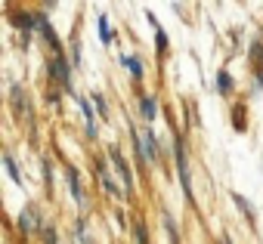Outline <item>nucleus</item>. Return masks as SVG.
<instances>
[{
  "label": "nucleus",
  "mask_w": 263,
  "mask_h": 244,
  "mask_svg": "<svg viewBox=\"0 0 263 244\" xmlns=\"http://www.w3.org/2000/svg\"><path fill=\"white\" fill-rule=\"evenodd\" d=\"M137 143H140V152H143V158L146 161H158V149H155V136L146 130V133H140L137 136Z\"/></svg>",
  "instance_id": "nucleus-1"
},
{
  "label": "nucleus",
  "mask_w": 263,
  "mask_h": 244,
  "mask_svg": "<svg viewBox=\"0 0 263 244\" xmlns=\"http://www.w3.org/2000/svg\"><path fill=\"white\" fill-rule=\"evenodd\" d=\"M177 167H180V179H183V189H186V195L192 198V182H189V164H186V152H183V146L177 143Z\"/></svg>",
  "instance_id": "nucleus-2"
},
{
  "label": "nucleus",
  "mask_w": 263,
  "mask_h": 244,
  "mask_svg": "<svg viewBox=\"0 0 263 244\" xmlns=\"http://www.w3.org/2000/svg\"><path fill=\"white\" fill-rule=\"evenodd\" d=\"M108 155H111V161H115V167H118V173L124 176V186H127V189H134V176H130V167H127V161L121 158V152H118V149H111Z\"/></svg>",
  "instance_id": "nucleus-3"
},
{
  "label": "nucleus",
  "mask_w": 263,
  "mask_h": 244,
  "mask_svg": "<svg viewBox=\"0 0 263 244\" xmlns=\"http://www.w3.org/2000/svg\"><path fill=\"white\" fill-rule=\"evenodd\" d=\"M99 37H102V44H111V28H108V19L105 16H99Z\"/></svg>",
  "instance_id": "nucleus-4"
},
{
  "label": "nucleus",
  "mask_w": 263,
  "mask_h": 244,
  "mask_svg": "<svg viewBox=\"0 0 263 244\" xmlns=\"http://www.w3.org/2000/svg\"><path fill=\"white\" fill-rule=\"evenodd\" d=\"M53 74H56L59 80H68V68H65L62 59H53Z\"/></svg>",
  "instance_id": "nucleus-5"
},
{
  "label": "nucleus",
  "mask_w": 263,
  "mask_h": 244,
  "mask_svg": "<svg viewBox=\"0 0 263 244\" xmlns=\"http://www.w3.org/2000/svg\"><path fill=\"white\" fill-rule=\"evenodd\" d=\"M143 117H155V99L152 96H143Z\"/></svg>",
  "instance_id": "nucleus-6"
},
{
  "label": "nucleus",
  "mask_w": 263,
  "mask_h": 244,
  "mask_svg": "<svg viewBox=\"0 0 263 244\" xmlns=\"http://www.w3.org/2000/svg\"><path fill=\"white\" fill-rule=\"evenodd\" d=\"M121 62L130 68V74H134V77H140V74H143V65H140L137 59H130V56H127V59H121Z\"/></svg>",
  "instance_id": "nucleus-7"
},
{
  "label": "nucleus",
  "mask_w": 263,
  "mask_h": 244,
  "mask_svg": "<svg viewBox=\"0 0 263 244\" xmlns=\"http://www.w3.org/2000/svg\"><path fill=\"white\" fill-rule=\"evenodd\" d=\"M19 222H22V229H31V226H34V210H31V207H28V210H22Z\"/></svg>",
  "instance_id": "nucleus-8"
},
{
  "label": "nucleus",
  "mask_w": 263,
  "mask_h": 244,
  "mask_svg": "<svg viewBox=\"0 0 263 244\" xmlns=\"http://www.w3.org/2000/svg\"><path fill=\"white\" fill-rule=\"evenodd\" d=\"M217 87H220V93H229V87H232V77L220 71V77H217Z\"/></svg>",
  "instance_id": "nucleus-9"
},
{
  "label": "nucleus",
  "mask_w": 263,
  "mask_h": 244,
  "mask_svg": "<svg viewBox=\"0 0 263 244\" xmlns=\"http://www.w3.org/2000/svg\"><path fill=\"white\" fill-rule=\"evenodd\" d=\"M235 204H238V207L245 210V216H251V213H254V210H251V204H248V201H245L241 195H235Z\"/></svg>",
  "instance_id": "nucleus-10"
},
{
  "label": "nucleus",
  "mask_w": 263,
  "mask_h": 244,
  "mask_svg": "<svg viewBox=\"0 0 263 244\" xmlns=\"http://www.w3.org/2000/svg\"><path fill=\"white\" fill-rule=\"evenodd\" d=\"M4 161H7V170H10V176H13V179H19V170H16V164H13V158L7 155Z\"/></svg>",
  "instance_id": "nucleus-11"
},
{
  "label": "nucleus",
  "mask_w": 263,
  "mask_h": 244,
  "mask_svg": "<svg viewBox=\"0 0 263 244\" xmlns=\"http://www.w3.org/2000/svg\"><path fill=\"white\" fill-rule=\"evenodd\" d=\"M71 195L81 201V189H78V173H71Z\"/></svg>",
  "instance_id": "nucleus-12"
},
{
  "label": "nucleus",
  "mask_w": 263,
  "mask_h": 244,
  "mask_svg": "<svg viewBox=\"0 0 263 244\" xmlns=\"http://www.w3.org/2000/svg\"><path fill=\"white\" fill-rule=\"evenodd\" d=\"M44 241H47V244H56V232H53V229H47V232H44Z\"/></svg>",
  "instance_id": "nucleus-13"
},
{
  "label": "nucleus",
  "mask_w": 263,
  "mask_h": 244,
  "mask_svg": "<svg viewBox=\"0 0 263 244\" xmlns=\"http://www.w3.org/2000/svg\"><path fill=\"white\" fill-rule=\"evenodd\" d=\"M137 241H140V244H149V241H146V232H143V226H137Z\"/></svg>",
  "instance_id": "nucleus-14"
},
{
  "label": "nucleus",
  "mask_w": 263,
  "mask_h": 244,
  "mask_svg": "<svg viewBox=\"0 0 263 244\" xmlns=\"http://www.w3.org/2000/svg\"><path fill=\"white\" fill-rule=\"evenodd\" d=\"M93 102H96V108H99V114H102V111H105V102H102V99H99V93H96V96H93Z\"/></svg>",
  "instance_id": "nucleus-15"
},
{
  "label": "nucleus",
  "mask_w": 263,
  "mask_h": 244,
  "mask_svg": "<svg viewBox=\"0 0 263 244\" xmlns=\"http://www.w3.org/2000/svg\"><path fill=\"white\" fill-rule=\"evenodd\" d=\"M223 244H232V241H223Z\"/></svg>",
  "instance_id": "nucleus-16"
}]
</instances>
